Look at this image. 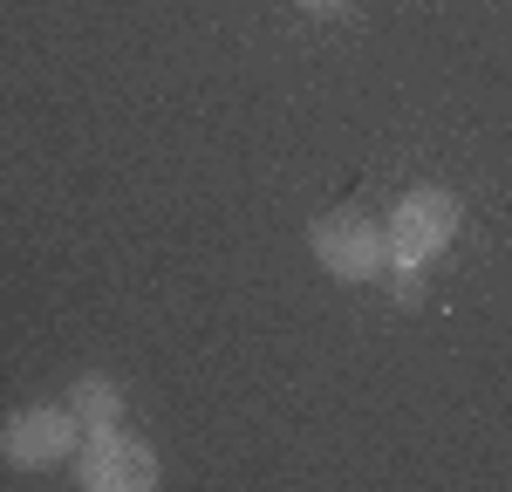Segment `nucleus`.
Instances as JSON below:
<instances>
[{"label": "nucleus", "instance_id": "nucleus-2", "mask_svg": "<svg viewBox=\"0 0 512 492\" xmlns=\"http://www.w3.org/2000/svg\"><path fill=\"white\" fill-rule=\"evenodd\" d=\"M308 246H315V260L335 274V281H383V274H390L383 219H369V212H355V205L321 212L315 233H308Z\"/></svg>", "mask_w": 512, "mask_h": 492}, {"label": "nucleus", "instance_id": "nucleus-5", "mask_svg": "<svg viewBox=\"0 0 512 492\" xmlns=\"http://www.w3.org/2000/svg\"><path fill=\"white\" fill-rule=\"evenodd\" d=\"M69 417H76L82 431H103V424H117V417H123L117 376H76V383H69Z\"/></svg>", "mask_w": 512, "mask_h": 492}, {"label": "nucleus", "instance_id": "nucleus-7", "mask_svg": "<svg viewBox=\"0 0 512 492\" xmlns=\"http://www.w3.org/2000/svg\"><path fill=\"white\" fill-rule=\"evenodd\" d=\"M301 7H308V14H342L349 0H301Z\"/></svg>", "mask_w": 512, "mask_h": 492}, {"label": "nucleus", "instance_id": "nucleus-3", "mask_svg": "<svg viewBox=\"0 0 512 492\" xmlns=\"http://www.w3.org/2000/svg\"><path fill=\"white\" fill-rule=\"evenodd\" d=\"M76 486L82 492H151L158 486V451L130 438L123 424H103L76 445Z\"/></svg>", "mask_w": 512, "mask_h": 492}, {"label": "nucleus", "instance_id": "nucleus-6", "mask_svg": "<svg viewBox=\"0 0 512 492\" xmlns=\"http://www.w3.org/2000/svg\"><path fill=\"white\" fill-rule=\"evenodd\" d=\"M390 274H396V301H403V308H417V294H424V267H390Z\"/></svg>", "mask_w": 512, "mask_h": 492}, {"label": "nucleus", "instance_id": "nucleus-1", "mask_svg": "<svg viewBox=\"0 0 512 492\" xmlns=\"http://www.w3.org/2000/svg\"><path fill=\"white\" fill-rule=\"evenodd\" d=\"M458 199L444 192V185H417V192H403L390 205V219H383V240H390V267H431L444 246L458 240Z\"/></svg>", "mask_w": 512, "mask_h": 492}, {"label": "nucleus", "instance_id": "nucleus-4", "mask_svg": "<svg viewBox=\"0 0 512 492\" xmlns=\"http://www.w3.org/2000/svg\"><path fill=\"white\" fill-rule=\"evenodd\" d=\"M76 445H82V424L69 417V404H28V410H14V417L0 424V458H7L14 472L62 465V458H76Z\"/></svg>", "mask_w": 512, "mask_h": 492}]
</instances>
